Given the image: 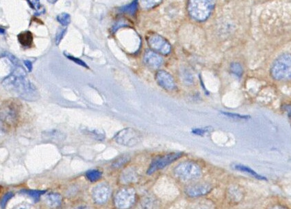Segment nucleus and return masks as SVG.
<instances>
[{
	"mask_svg": "<svg viewBox=\"0 0 291 209\" xmlns=\"http://www.w3.org/2000/svg\"><path fill=\"white\" fill-rule=\"evenodd\" d=\"M25 70L21 65L15 66L11 74L3 81L6 90L28 101L37 100L39 95L37 89L28 79H26Z\"/></svg>",
	"mask_w": 291,
	"mask_h": 209,
	"instance_id": "obj_1",
	"label": "nucleus"
},
{
	"mask_svg": "<svg viewBox=\"0 0 291 209\" xmlns=\"http://www.w3.org/2000/svg\"><path fill=\"white\" fill-rule=\"evenodd\" d=\"M215 5V0H189L188 12L194 20L202 22L211 16Z\"/></svg>",
	"mask_w": 291,
	"mask_h": 209,
	"instance_id": "obj_2",
	"label": "nucleus"
},
{
	"mask_svg": "<svg viewBox=\"0 0 291 209\" xmlns=\"http://www.w3.org/2000/svg\"><path fill=\"white\" fill-rule=\"evenodd\" d=\"M271 75L275 80H290L291 54H283L276 59L271 67Z\"/></svg>",
	"mask_w": 291,
	"mask_h": 209,
	"instance_id": "obj_3",
	"label": "nucleus"
},
{
	"mask_svg": "<svg viewBox=\"0 0 291 209\" xmlns=\"http://www.w3.org/2000/svg\"><path fill=\"white\" fill-rule=\"evenodd\" d=\"M174 172L176 177L184 181L197 179L201 174L200 168L191 162L182 163L176 167Z\"/></svg>",
	"mask_w": 291,
	"mask_h": 209,
	"instance_id": "obj_4",
	"label": "nucleus"
},
{
	"mask_svg": "<svg viewBox=\"0 0 291 209\" xmlns=\"http://www.w3.org/2000/svg\"><path fill=\"white\" fill-rule=\"evenodd\" d=\"M114 141L122 146L133 147L141 142V135L133 128H126L119 131L114 137Z\"/></svg>",
	"mask_w": 291,
	"mask_h": 209,
	"instance_id": "obj_5",
	"label": "nucleus"
},
{
	"mask_svg": "<svg viewBox=\"0 0 291 209\" xmlns=\"http://www.w3.org/2000/svg\"><path fill=\"white\" fill-rule=\"evenodd\" d=\"M136 192L133 188H123L114 197V205L117 208H129L135 204Z\"/></svg>",
	"mask_w": 291,
	"mask_h": 209,
	"instance_id": "obj_6",
	"label": "nucleus"
},
{
	"mask_svg": "<svg viewBox=\"0 0 291 209\" xmlns=\"http://www.w3.org/2000/svg\"><path fill=\"white\" fill-rule=\"evenodd\" d=\"M147 40L151 49L157 53L168 55L172 50L170 42L160 35L156 34L149 35Z\"/></svg>",
	"mask_w": 291,
	"mask_h": 209,
	"instance_id": "obj_7",
	"label": "nucleus"
},
{
	"mask_svg": "<svg viewBox=\"0 0 291 209\" xmlns=\"http://www.w3.org/2000/svg\"><path fill=\"white\" fill-rule=\"evenodd\" d=\"M182 152H175V153H170L166 155L161 156V158H156L153 161L151 166H149L147 170V174L151 175L158 170L163 169L166 166L170 165L172 162L178 160L182 156Z\"/></svg>",
	"mask_w": 291,
	"mask_h": 209,
	"instance_id": "obj_8",
	"label": "nucleus"
},
{
	"mask_svg": "<svg viewBox=\"0 0 291 209\" xmlns=\"http://www.w3.org/2000/svg\"><path fill=\"white\" fill-rule=\"evenodd\" d=\"M111 194L109 185L106 183H100L93 189L92 197L95 202L98 204H104L107 202Z\"/></svg>",
	"mask_w": 291,
	"mask_h": 209,
	"instance_id": "obj_9",
	"label": "nucleus"
},
{
	"mask_svg": "<svg viewBox=\"0 0 291 209\" xmlns=\"http://www.w3.org/2000/svg\"><path fill=\"white\" fill-rule=\"evenodd\" d=\"M15 102H7L2 108V119L6 123L13 124L17 121L18 115V106Z\"/></svg>",
	"mask_w": 291,
	"mask_h": 209,
	"instance_id": "obj_10",
	"label": "nucleus"
},
{
	"mask_svg": "<svg viewBox=\"0 0 291 209\" xmlns=\"http://www.w3.org/2000/svg\"><path fill=\"white\" fill-rule=\"evenodd\" d=\"M157 83L161 88L168 91L174 90L176 88L174 77L165 71H159L156 75Z\"/></svg>",
	"mask_w": 291,
	"mask_h": 209,
	"instance_id": "obj_11",
	"label": "nucleus"
},
{
	"mask_svg": "<svg viewBox=\"0 0 291 209\" xmlns=\"http://www.w3.org/2000/svg\"><path fill=\"white\" fill-rule=\"evenodd\" d=\"M143 62L150 69H158L162 66L163 59L157 52L147 50L143 56Z\"/></svg>",
	"mask_w": 291,
	"mask_h": 209,
	"instance_id": "obj_12",
	"label": "nucleus"
},
{
	"mask_svg": "<svg viewBox=\"0 0 291 209\" xmlns=\"http://www.w3.org/2000/svg\"><path fill=\"white\" fill-rule=\"evenodd\" d=\"M211 189V187L207 185H198L188 187L186 189V193L191 197H199L207 194Z\"/></svg>",
	"mask_w": 291,
	"mask_h": 209,
	"instance_id": "obj_13",
	"label": "nucleus"
},
{
	"mask_svg": "<svg viewBox=\"0 0 291 209\" xmlns=\"http://www.w3.org/2000/svg\"><path fill=\"white\" fill-rule=\"evenodd\" d=\"M17 38H18L19 43L23 47L26 48L30 47L32 45L33 40H34L33 35L30 31H24V32H21L17 36Z\"/></svg>",
	"mask_w": 291,
	"mask_h": 209,
	"instance_id": "obj_14",
	"label": "nucleus"
},
{
	"mask_svg": "<svg viewBox=\"0 0 291 209\" xmlns=\"http://www.w3.org/2000/svg\"><path fill=\"white\" fill-rule=\"evenodd\" d=\"M233 168L236 170H238V171L243 172H245V173L249 174L250 175L256 178V179L262 180V181H264V180L266 181V180H267V178L263 177V176L261 175V174L256 173L255 171H254V170L251 169V168L247 167V166L240 165V164H236V165L233 166Z\"/></svg>",
	"mask_w": 291,
	"mask_h": 209,
	"instance_id": "obj_15",
	"label": "nucleus"
},
{
	"mask_svg": "<svg viewBox=\"0 0 291 209\" xmlns=\"http://www.w3.org/2000/svg\"><path fill=\"white\" fill-rule=\"evenodd\" d=\"M47 203L52 208L59 206L61 204L62 197L61 195L56 193H51L47 195Z\"/></svg>",
	"mask_w": 291,
	"mask_h": 209,
	"instance_id": "obj_16",
	"label": "nucleus"
},
{
	"mask_svg": "<svg viewBox=\"0 0 291 209\" xmlns=\"http://www.w3.org/2000/svg\"><path fill=\"white\" fill-rule=\"evenodd\" d=\"M162 2V0H138V4L143 9L150 10L158 7Z\"/></svg>",
	"mask_w": 291,
	"mask_h": 209,
	"instance_id": "obj_17",
	"label": "nucleus"
},
{
	"mask_svg": "<svg viewBox=\"0 0 291 209\" xmlns=\"http://www.w3.org/2000/svg\"><path fill=\"white\" fill-rule=\"evenodd\" d=\"M136 180H137V173L135 170L131 169V168L125 170L122 174L121 181L123 183H132V182L135 181Z\"/></svg>",
	"mask_w": 291,
	"mask_h": 209,
	"instance_id": "obj_18",
	"label": "nucleus"
},
{
	"mask_svg": "<svg viewBox=\"0 0 291 209\" xmlns=\"http://www.w3.org/2000/svg\"><path fill=\"white\" fill-rule=\"evenodd\" d=\"M46 192V191L44 190H21V193H23V194L28 195L36 202H38L40 197Z\"/></svg>",
	"mask_w": 291,
	"mask_h": 209,
	"instance_id": "obj_19",
	"label": "nucleus"
},
{
	"mask_svg": "<svg viewBox=\"0 0 291 209\" xmlns=\"http://www.w3.org/2000/svg\"><path fill=\"white\" fill-rule=\"evenodd\" d=\"M102 172L98 170H90L87 172L86 176L87 179L91 182H96L102 177Z\"/></svg>",
	"mask_w": 291,
	"mask_h": 209,
	"instance_id": "obj_20",
	"label": "nucleus"
},
{
	"mask_svg": "<svg viewBox=\"0 0 291 209\" xmlns=\"http://www.w3.org/2000/svg\"><path fill=\"white\" fill-rule=\"evenodd\" d=\"M56 19L64 27L69 26L71 20V16L67 13H63L58 15Z\"/></svg>",
	"mask_w": 291,
	"mask_h": 209,
	"instance_id": "obj_21",
	"label": "nucleus"
},
{
	"mask_svg": "<svg viewBox=\"0 0 291 209\" xmlns=\"http://www.w3.org/2000/svg\"><path fill=\"white\" fill-rule=\"evenodd\" d=\"M31 9L34 10L36 12H39L40 13H44L45 10L43 9L40 5V0H26Z\"/></svg>",
	"mask_w": 291,
	"mask_h": 209,
	"instance_id": "obj_22",
	"label": "nucleus"
},
{
	"mask_svg": "<svg viewBox=\"0 0 291 209\" xmlns=\"http://www.w3.org/2000/svg\"><path fill=\"white\" fill-rule=\"evenodd\" d=\"M86 131L89 133V135L94 137L95 139H98V140H104L105 137H106L104 133L102 131L96 130V129H93V130L88 129Z\"/></svg>",
	"mask_w": 291,
	"mask_h": 209,
	"instance_id": "obj_23",
	"label": "nucleus"
},
{
	"mask_svg": "<svg viewBox=\"0 0 291 209\" xmlns=\"http://www.w3.org/2000/svg\"><path fill=\"white\" fill-rule=\"evenodd\" d=\"M231 72L236 75L238 77H241L242 73H243V69L240 64L234 63H232L230 66Z\"/></svg>",
	"mask_w": 291,
	"mask_h": 209,
	"instance_id": "obj_24",
	"label": "nucleus"
},
{
	"mask_svg": "<svg viewBox=\"0 0 291 209\" xmlns=\"http://www.w3.org/2000/svg\"><path fill=\"white\" fill-rule=\"evenodd\" d=\"M64 55H65L66 58H67L68 59H69L70 61H73V63L77 64V65L81 66V67L87 68V69H89L88 65H87L84 61L79 59V58H75L74 56L70 55V54L66 53V52H64Z\"/></svg>",
	"mask_w": 291,
	"mask_h": 209,
	"instance_id": "obj_25",
	"label": "nucleus"
},
{
	"mask_svg": "<svg viewBox=\"0 0 291 209\" xmlns=\"http://www.w3.org/2000/svg\"><path fill=\"white\" fill-rule=\"evenodd\" d=\"M221 114L227 117L236 120H248L251 118L250 116L240 115V114L230 113V112H221Z\"/></svg>",
	"mask_w": 291,
	"mask_h": 209,
	"instance_id": "obj_26",
	"label": "nucleus"
},
{
	"mask_svg": "<svg viewBox=\"0 0 291 209\" xmlns=\"http://www.w3.org/2000/svg\"><path fill=\"white\" fill-rule=\"evenodd\" d=\"M67 32V28H61L58 29L55 36V42L56 45H58V44H60V42H61V40H63L64 36H65V35Z\"/></svg>",
	"mask_w": 291,
	"mask_h": 209,
	"instance_id": "obj_27",
	"label": "nucleus"
},
{
	"mask_svg": "<svg viewBox=\"0 0 291 209\" xmlns=\"http://www.w3.org/2000/svg\"><path fill=\"white\" fill-rule=\"evenodd\" d=\"M129 160V158H127V156H122V158L118 159V160L114 163L113 166L114 168L121 167V166L124 165L126 163H127Z\"/></svg>",
	"mask_w": 291,
	"mask_h": 209,
	"instance_id": "obj_28",
	"label": "nucleus"
},
{
	"mask_svg": "<svg viewBox=\"0 0 291 209\" xmlns=\"http://www.w3.org/2000/svg\"><path fill=\"white\" fill-rule=\"evenodd\" d=\"M13 197V193L9 192L7 193V194H5V196L3 197V200H2L1 208H5L6 205H7L8 201L11 200V199Z\"/></svg>",
	"mask_w": 291,
	"mask_h": 209,
	"instance_id": "obj_29",
	"label": "nucleus"
},
{
	"mask_svg": "<svg viewBox=\"0 0 291 209\" xmlns=\"http://www.w3.org/2000/svg\"><path fill=\"white\" fill-rule=\"evenodd\" d=\"M207 131L206 129H195L192 130V133L194 134L200 135V136H203Z\"/></svg>",
	"mask_w": 291,
	"mask_h": 209,
	"instance_id": "obj_30",
	"label": "nucleus"
},
{
	"mask_svg": "<svg viewBox=\"0 0 291 209\" xmlns=\"http://www.w3.org/2000/svg\"><path fill=\"white\" fill-rule=\"evenodd\" d=\"M23 63H24V65L26 66L27 69H28L29 72H31L32 70V62L30 61H23Z\"/></svg>",
	"mask_w": 291,
	"mask_h": 209,
	"instance_id": "obj_31",
	"label": "nucleus"
},
{
	"mask_svg": "<svg viewBox=\"0 0 291 209\" xmlns=\"http://www.w3.org/2000/svg\"><path fill=\"white\" fill-rule=\"evenodd\" d=\"M283 109L285 110V112H286V113L288 114V115L291 117V106L290 104H286V106H284L283 107Z\"/></svg>",
	"mask_w": 291,
	"mask_h": 209,
	"instance_id": "obj_32",
	"label": "nucleus"
},
{
	"mask_svg": "<svg viewBox=\"0 0 291 209\" xmlns=\"http://www.w3.org/2000/svg\"><path fill=\"white\" fill-rule=\"evenodd\" d=\"M48 3L52 4V5H53V4L57 3L58 0H48Z\"/></svg>",
	"mask_w": 291,
	"mask_h": 209,
	"instance_id": "obj_33",
	"label": "nucleus"
},
{
	"mask_svg": "<svg viewBox=\"0 0 291 209\" xmlns=\"http://www.w3.org/2000/svg\"><path fill=\"white\" fill-rule=\"evenodd\" d=\"M0 32H1V34H5V29L3 28H1L0 29Z\"/></svg>",
	"mask_w": 291,
	"mask_h": 209,
	"instance_id": "obj_34",
	"label": "nucleus"
}]
</instances>
